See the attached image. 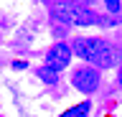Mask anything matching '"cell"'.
<instances>
[{
    "label": "cell",
    "mask_w": 122,
    "mask_h": 117,
    "mask_svg": "<svg viewBox=\"0 0 122 117\" xmlns=\"http://www.w3.org/2000/svg\"><path fill=\"white\" fill-rule=\"evenodd\" d=\"M71 54H76L81 61L97 64L102 69H109L120 59V51L114 46H109L107 41H102V38H76L74 46H71Z\"/></svg>",
    "instance_id": "1"
},
{
    "label": "cell",
    "mask_w": 122,
    "mask_h": 117,
    "mask_svg": "<svg viewBox=\"0 0 122 117\" xmlns=\"http://www.w3.org/2000/svg\"><path fill=\"white\" fill-rule=\"evenodd\" d=\"M51 15L61 23H76V25H99L102 18L89 8H81L76 3H59L51 8Z\"/></svg>",
    "instance_id": "2"
},
{
    "label": "cell",
    "mask_w": 122,
    "mask_h": 117,
    "mask_svg": "<svg viewBox=\"0 0 122 117\" xmlns=\"http://www.w3.org/2000/svg\"><path fill=\"white\" fill-rule=\"evenodd\" d=\"M69 61H71V46H66V43H56V46L48 48L43 66H48L51 71L59 74L61 69H66V66H69Z\"/></svg>",
    "instance_id": "3"
},
{
    "label": "cell",
    "mask_w": 122,
    "mask_h": 117,
    "mask_svg": "<svg viewBox=\"0 0 122 117\" xmlns=\"http://www.w3.org/2000/svg\"><path fill=\"white\" fill-rule=\"evenodd\" d=\"M71 81H74V86L79 89V92L92 94V92H97V86H99V71L97 69H89V66H81V69L74 71Z\"/></svg>",
    "instance_id": "4"
},
{
    "label": "cell",
    "mask_w": 122,
    "mask_h": 117,
    "mask_svg": "<svg viewBox=\"0 0 122 117\" xmlns=\"http://www.w3.org/2000/svg\"><path fill=\"white\" fill-rule=\"evenodd\" d=\"M89 109H92L89 102H81V104H76V107H69L66 112L59 115V117H86V115H89Z\"/></svg>",
    "instance_id": "5"
},
{
    "label": "cell",
    "mask_w": 122,
    "mask_h": 117,
    "mask_svg": "<svg viewBox=\"0 0 122 117\" xmlns=\"http://www.w3.org/2000/svg\"><path fill=\"white\" fill-rule=\"evenodd\" d=\"M38 76H41V81H46V84H53V81H56V71H51L48 66H41V69H38Z\"/></svg>",
    "instance_id": "6"
},
{
    "label": "cell",
    "mask_w": 122,
    "mask_h": 117,
    "mask_svg": "<svg viewBox=\"0 0 122 117\" xmlns=\"http://www.w3.org/2000/svg\"><path fill=\"white\" fill-rule=\"evenodd\" d=\"M104 5H107V10H109V13H120V8H122L120 0H104Z\"/></svg>",
    "instance_id": "7"
},
{
    "label": "cell",
    "mask_w": 122,
    "mask_h": 117,
    "mask_svg": "<svg viewBox=\"0 0 122 117\" xmlns=\"http://www.w3.org/2000/svg\"><path fill=\"white\" fill-rule=\"evenodd\" d=\"M25 66H28L25 61H13V69H25Z\"/></svg>",
    "instance_id": "8"
},
{
    "label": "cell",
    "mask_w": 122,
    "mask_h": 117,
    "mask_svg": "<svg viewBox=\"0 0 122 117\" xmlns=\"http://www.w3.org/2000/svg\"><path fill=\"white\" fill-rule=\"evenodd\" d=\"M117 81H120V86H122V66H120V71H117Z\"/></svg>",
    "instance_id": "9"
}]
</instances>
